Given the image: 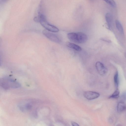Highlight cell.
I'll return each mask as SVG.
<instances>
[{
    "label": "cell",
    "instance_id": "6da1fadb",
    "mask_svg": "<svg viewBox=\"0 0 126 126\" xmlns=\"http://www.w3.org/2000/svg\"><path fill=\"white\" fill-rule=\"evenodd\" d=\"M0 86L5 90L10 88L16 89L20 87L21 85L15 80L8 77L0 78Z\"/></svg>",
    "mask_w": 126,
    "mask_h": 126
},
{
    "label": "cell",
    "instance_id": "7a4b0ae2",
    "mask_svg": "<svg viewBox=\"0 0 126 126\" xmlns=\"http://www.w3.org/2000/svg\"><path fill=\"white\" fill-rule=\"evenodd\" d=\"M67 36L70 41L78 44L84 43L88 39L87 35L81 32L70 33L67 34Z\"/></svg>",
    "mask_w": 126,
    "mask_h": 126
},
{
    "label": "cell",
    "instance_id": "3957f363",
    "mask_svg": "<svg viewBox=\"0 0 126 126\" xmlns=\"http://www.w3.org/2000/svg\"><path fill=\"white\" fill-rule=\"evenodd\" d=\"M39 18L41 24L47 30L53 32H57L59 31V30L58 28L47 22L46 16L44 14H42L40 15Z\"/></svg>",
    "mask_w": 126,
    "mask_h": 126
},
{
    "label": "cell",
    "instance_id": "277c9868",
    "mask_svg": "<svg viewBox=\"0 0 126 126\" xmlns=\"http://www.w3.org/2000/svg\"><path fill=\"white\" fill-rule=\"evenodd\" d=\"M43 35L50 41L58 43H60L61 40L60 38L56 35L46 30L42 31Z\"/></svg>",
    "mask_w": 126,
    "mask_h": 126
},
{
    "label": "cell",
    "instance_id": "5b68a950",
    "mask_svg": "<svg viewBox=\"0 0 126 126\" xmlns=\"http://www.w3.org/2000/svg\"><path fill=\"white\" fill-rule=\"evenodd\" d=\"M95 67L97 72L101 75H104L107 73L108 71L107 69L101 62H96Z\"/></svg>",
    "mask_w": 126,
    "mask_h": 126
},
{
    "label": "cell",
    "instance_id": "8992f818",
    "mask_svg": "<svg viewBox=\"0 0 126 126\" xmlns=\"http://www.w3.org/2000/svg\"><path fill=\"white\" fill-rule=\"evenodd\" d=\"M83 95L84 97L88 100H92L98 97L99 94L96 92L88 91L84 92Z\"/></svg>",
    "mask_w": 126,
    "mask_h": 126
},
{
    "label": "cell",
    "instance_id": "52a82bcc",
    "mask_svg": "<svg viewBox=\"0 0 126 126\" xmlns=\"http://www.w3.org/2000/svg\"><path fill=\"white\" fill-rule=\"evenodd\" d=\"M105 18L109 29L112 28L113 24V18L111 14L109 13H107L105 16Z\"/></svg>",
    "mask_w": 126,
    "mask_h": 126
},
{
    "label": "cell",
    "instance_id": "ba28073f",
    "mask_svg": "<svg viewBox=\"0 0 126 126\" xmlns=\"http://www.w3.org/2000/svg\"><path fill=\"white\" fill-rule=\"evenodd\" d=\"M66 46L68 47L74 49L79 51H81L82 48L79 46L69 42H67L66 43Z\"/></svg>",
    "mask_w": 126,
    "mask_h": 126
},
{
    "label": "cell",
    "instance_id": "9c48e42d",
    "mask_svg": "<svg viewBox=\"0 0 126 126\" xmlns=\"http://www.w3.org/2000/svg\"><path fill=\"white\" fill-rule=\"evenodd\" d=\"M126 109V105L123 102H120L118 103L117 107V112L119 113H121L125 110Z\"/></svg>",
    "mask_w": 126,
    "mask_h": 126
},
{
    "label": "cell",
    "instance_id": "30bf717a",
    "mask_svg": "<svg viewBox=\"0 0 126 126\" xmlns=\"http://www.w3.org/2000/svg\"><path fill=\"white\" fill-rule=\"evenodd\" d=\"M115 23L117 28L119 32L121 34H123L124 32L123 29L120 22L119 20H116Z\"/></svg>",
    "mask_w": 126,
    "mask_h": 126
},
{
    "label": "cell",
    "instance_id": "8fae6325",
    "mask_svg": "<svg viewBox=\"0 0 126 126\" xmlns=\"http://www.w3.org/2000/svg\"><path fill=\"white\" fill-rule=\"evenodd\" d=\"M114 79L115 86L117 89L118 86L119 84L118 74L117 71H116V72L114 75Z\"/></svg>",
    "mask_w": 126,
    "mask_h": 126
},
{
    "label": "cell",
    "instance_id": "7c38bea8",
    "mask_svg": "<svg viewBox=\"0 0 126 126\" xmlns=\"http://www.w3.org/2000/svg\"><path fill=\"white\" fill-rule=\"evenodd\" d=\"M119 91L117 88L113 94L109 97V98H117L119 97Z\"/></svg>",
    "mask_w": 126,
    "mask_h": 126
},
{
    "label": "cell",
    "instance_id": "4fadbf2b",
    "mask_svg": "<svg viewBox=\"0 0 126 126\" xmlns=\"http://www.w3.org/2000/svg\"><path fill=\"white\" fill-rule=\"evenodd\" d=\"M106 2L109 4L112 7H115L116 6V4L115 2L113 0H106L105 1Z\"/></svg>",
    "mask_w": 126,
    "mask_h": 126
},
{
    "label": "cell",
    "instance_id": "5bb4252c",
    "mask_svg": "<svg viewBox=\"0 0 126 126\" xmlns=\"http://www.w3.org/2000/svg\"><path fill=\"white\" fill-rule=\"evenodd\" d=\"M71 123L72 126H79L78 124L74 121H71Z\"/></svg>",
    "mask_w": 126,
    "mask_h": 126
},
{
    "label": "cell",
    "instance_id": "9a60e30c",
    "mask_svg": "<svg viewBox=\"0 0 126 126\" xmlns=\"http://www.w3.org/2000/svg\"><path fill=\"white\" fill-rule=\"evenodd\" d=\"M101 40L103 41H104L106 42H110V41L107 40L105 39H104L102 38L101 39Z\"/></svg>",
    "mask_w": 126,
    "mask_h": 126
},
{
    "label": "cell",
    "instance_id": "2e32d148",
    "mask_svg": "<svg viewBox=\"0 0 126 126\" xmlns=\"http://www.w3.org/2000/svg\"><path fill=\"white\" fill-rule=\"evenodd\" d=\"M1 57L0 56V66L1 65Z\"/></svg>",
    "mask_w": 126,
    "mask_h": 126
},
{
    "label": "cell",
    "instance_id": "e0dca14e",
    "mask_svg": "<svg viewBox=\"0 0 126 126\" xmlns=\"http://www.w3.org/2000/svg\"><path fill=\"white\" fill-rule=\"evenodd\" d=\"M1 41H2L1 39V38L0 37V46L1 44Z\"/></svg>",
    "mask_w": 126,
    "mask_h": 126
}]
</instances>
